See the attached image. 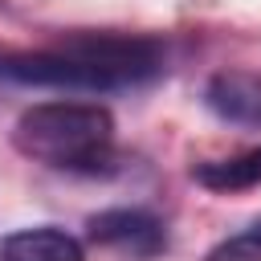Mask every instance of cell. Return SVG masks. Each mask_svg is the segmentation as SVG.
I'll return each instance as SVG.
<instances>
[{
  "label": "cell",
  "instance_id": "1",
  "mask_svg": "<svg viewBox=\"0 0 261 261\" xmlns=\"http://www.w3.org/2000/svg\"><path fill=\"white\" fill-rule=\"evenodd\" d=\"M167 69V49L147 33H65L41 49H0V77L41 90H130Z\"/></svg>",
  "mask_w": 261,
  "mask_h": 261
},
{
  "label": "cell",
  "instance_id": "2",
  "mask_svg": "<svg viewBox=\"0 0 261 261\" xmlns=\"http://www.w3.org/2000/svg\"><path fill=\"white\" fill-rule=\"evenodd\" d=\"M12 147L53 171L98 175L114 163V114L98 102H37L16 118Z\"/></svg>",
  "mask_w": 261,
  "mask_h": 261
},
{
  "label": "cell",
  "instance_id": "3",
  "mask_svg": "<svg viewBox=\"0 0 261 261\" xmlns=\"http://www.w3.org/2000/svg\"><path fill=\"white\" fill-rule=\"evenodd\" d=\"M90 241L135 257H155L167 249V228L147 208H102L90 216Z\"/></svg>",
  "mask_w": 261,
  "mask_h": 261
},
{
  "label": "cell",
  "instance_id": "4",
  "mask_svg": "<svg viewBox=\"0 0 261 261\" xmlns=\"http://www.w3.org/2000/svg\"><path fill=\"white\" fill-rule=\"evenodd\" d=\"M204 106L232 126H261V69H220L204 86Z\"/></svg>",
  "mask_w": 261,
  "mask_h": 261
},
{
  "label": "cell",
  "instance_id": "5",
  "mask_svg": "<svg viewBox=\"0 0 261 261\" xmlns=\"http://www.w3.org/2000/svg\"><path fill=\"white\" fill-rule=\"evenodd\" d=\"M0 261H86V249L73 232L37 224V228H16L0 241Z\"/></svg>",
  "mask_w": 261,
  "mask_h": 261
},
{
  "label": "cell",
  "instance_id": "6",
  "mask_svg": "<svg viewBox=\"0 0 261 261\" xmlns=\"http://www.w3.org/2000/svg\"><path fill=\"white\" fill-rule=\"evenodd\" d=\"M192 179L208 192H249L261 188V147L224 155V159H204L192 167Z\"/></svg>",
  "mask_w": 261,
  "mask_h": 261
},
{
  "label": "cell",
  "instance_id": "7",
  "mask_svg": "<svg viewBox=\"0 0 261 261\" xmlns=\"http://www.w3.org/2000/svg\"><path fill=\"white\" fill-rule=\"evenodd\" d=\"M204 261H261V216L241 232H228L224 241H216L204 253Z\"/></svg>",
  "mask_w": 261,
  "mask_h": 261
}]
</instances>
